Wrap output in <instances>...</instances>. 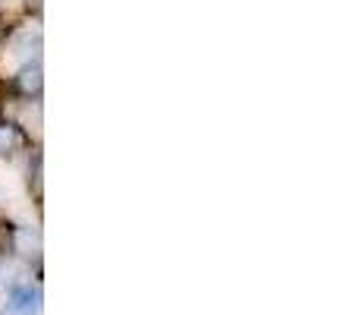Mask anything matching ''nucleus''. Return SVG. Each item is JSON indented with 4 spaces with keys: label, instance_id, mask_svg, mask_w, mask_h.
Here are the masks:
<instances>
[{
    "label": "nucleus",
    "instance_id": "obj_3",
    "mask_svg": "<svg viewBox=\"0 0 359 315\" xmlns=\"http://www.w3.org/2000/svg\"><path fill=\"white\" fill-rule=\"evenodd\" d=\"M6 149H16V136H13L10 126L0 130V155H6Z\"/></svg>",
    "mask_w": 359,
    "mask_h": 315
},
{
    "label": "nucleus",
    "instance_id": "obj_2",
    "mask_svg": "<svg viewBox=\"0 0 359 315\" xmlns=\"http://www.w3.org/2000/svg\"><path fill=\"white\" fill-rule=\"evenodd\" d=\"M19 82H22L25 92H38V88H41V73H38V67L35 69H25Z\"/></svg>",
    "mask_w": 359,
    "mask_h": 315
},
{
    "label": "nucleus",
    "instance_id": "obj_1",
    "mask_svg": "<svg viewBox=\"0 0 359 315\" xmlns=\"http://www.w3.org/2000/svg\"><path fill=\"white\" fill-rule=\"evenodd\" d=\"M6 309L16 312V315H32L38 309V293L32 290V287H16V290L10 293V303H6Z\"/></svg>",
    "mask_w": 359,
    "mask_h": 315
},
{
    "label": "nucleus",
    "instance_id": "obj_4",
    "mask_svg": "<svg viewBox=\"0 0 359 315\" xmlns=\"http://www.w3.org/2000/svg\"><path fill=\"white\" fill-rule=\"evenodd\" d=\"M0 199H6V183H4V177H0Z\"/></svg>",
    "mask_w": 359,
    "mask_h": 315
}]
</instances>
